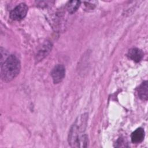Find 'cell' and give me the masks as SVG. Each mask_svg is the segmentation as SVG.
<instances>
[{"label": "cell", "mask_w": 148, "mask_h": 148, "mask_svg": "<svg viewBox=\"0 0 148 148\" xmlns=\"http://www.w3.org/2000/svg\"><path fill=\"white\" fill-rule=\"evenodd\" d=\"M87 120L88 114H83L77 118L71 127L68 135V142L72 147H86L87 146L88 137L84 134Z\"/></svg>", "instance_id": "obj_1"}, {"label": "cell", "mask_w": 148, "mask_h": 148, "mask_svg": "<svg viewBox=\"0 0 148 148\" xmlns=\"http://www.w3.org/2000/svg\"><path fill=\"white\" fill-rule=\"evenodd\" d=\"M138 93L139 98L143 100H147L148 98V84L147 82L145 81L143 82L138 89Z\"/></svg>", "instance_id": "obj_8"}, {"label": "cell", "mask_w": 148, "mask_h": 148, "mask_svg": "<svg viewBox=\"0 0 148 148\" xmlns=\"http://www.w3.org/2000/svg\"><path fill=\"white\" fill-rule=\"evenodd\" d=\"M20 62L14 55L9 56L8 57L1 63V76L2 79L6 82L14 79L20 71Z\"/></svg>", "instance_id": "obj_2"}, {"label": "cell", "mask_w": 148, "mask_h": 148, "mask_svg": "<svg viewBox=\"0 0 148 148\" xmlns=\"http://www.w3.org/2000/svg\"><path fill=\"white\" fill-rule=\"evenodd\" d=\"M65 69L62 65L58 64L56 65L51 72L53 82L55 84L61 82L65 77Z\"/></svg>", "instance_id": "obj_4"}, {"label": "cell", "mask_w": 148, "mask_h": 148, "mask_svg": "<svg viewBox=\"0 0 148 148\" xmlns=\"http://www.w3.org/2000/svg\"><path fill=\"white\" fill-rule=\"evenodd\" d=\"M28 12V6L26 4L21 3L14 8L10 13V17L16 21H19L23 19Z\"/></svg>", "instance_id": "obj_3"}, {"label": "cell", "mask_w": 148, "mask_h": 148, "mask_svg": "<svg viewBox=\"0 0 148 148\" xmlns=\"http://www.w3.org/2000/svg\"><path fill=\"white\" fill-rule=\"evenodd\" d=\"M145 137V131L143 128H139L131 134V140L134 143L141 142Z\"/></svg>", "instance_id": "obj_7"}, {"label": "cell", "mask_w": 148, "mask_h": 148, "mask_svg": "<svg viewBox=\"0 0 148 148\" xmlns=\"http://www.w3.org/2000/svg\"><path fill=\"white\" fill-rule=\"evenodd\" d=\"M127 56L130 59L138 62L142 59L143 57V53L141 50L138 48H132L129 50Z\"/></svg>", "instance_id": "obj_6"}, {"label": "cell", "mask_w": 148, "mask_h": 148, "mask_svg": "<svg viewBox=\"0 0 148 148\" xmlns=\"http://www.w3.org/2000/svg\"><path fill=\"white\" fill-rule=\"evenodd\" d=\"M80 5V1H71L68 2L66 5V9L70 13H73L77 10Z\"/></svg>", "instance_id": "obj_9"}, {"label": "cell", "mask_w": 148, "mask_h": 148, "mask_svg": "<svg viewBox=\"0 0 148 148\" xmlns=\"http://www.w3.org/2000/svg\"><path fill=\"white\" fill-rule=\"evenodd\" d=\"M51 49V44L49 42H46L45 43H43L36 55V61L42 60L49 54Z\"/></svg>", "instance_id": "obj_5"}]
</instances>
